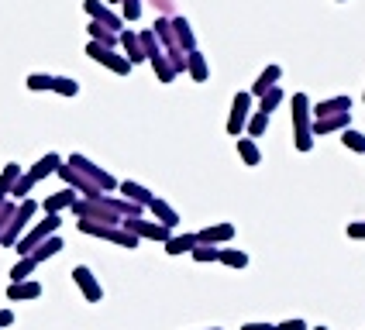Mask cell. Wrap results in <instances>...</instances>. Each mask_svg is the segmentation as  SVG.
Masks as SVG:
<instances>
[{"label": "cell", "instance_id": "obj_30", "mask_svg": "<svg viewBox=\"0 0 365 330\" xmlns=\"http://www.w3.org/2000/svg\"><path fill=\"white\" fill-rule=\"evenodd\" d=\"M286 100V93H283V86H272V90H265L262 97H259V114H272L279 103Z\"/></svg>", "mask_w": 365, "mask_h": 330}, {"label": "cell", "instance_id": "obj_40", "mask_svg": "<svg viewBox=\"0 0 365 330\" xmlns=\"http://www.w3.org/2000/svg\"><path fill=\"white\" fill-rule=\"evenodd\" d=\"M14 324V309H0V330Z\"/></svg>", "mask_w": 365, "mask_h": 330}, {"label": "cell", "instance_id": "obj_24", "mask_svg": "<svg viewBox=\"0 0 365 330\" xmlns=\"http://www.w3.org/2000/svg\"><path fill=\"white\" fill-rule=\"evenodd\" d=\"M62 247H66V245H62V238H59V234H52V238H48V241H41V245L35 247V251H31L28 258H35V265H41L45 258H52V255H59Z\"/></svg>", "mask_w": 365, "mask_h": 330}, {"label": "cell", "instance_id": "obj_26", "mask_svg": "<svg viewBox=\"0 0 365 330\" xmlns=\"http://www.w3.org/2000/svg\"><path fill=\"white\" fill-rule=\"evenodd\" d=\"M21 179V165L18 162H7L4 169H0V196H7L11 200V189H14V183Z\"/></svg>", "mask_w": 365, "mask_h": 330}, {"label": "cell", "instance_id": "obj_16", "mask_svg": "<svg viewBox=\"0 0 365 330\" xmlns=\"http://www.w3.org/2000/svg\"><path fill=\"white\" fill-rule=\"evenodd\" d=\"M279 80H283V65H265L262 73H259V80L252 82V97H262L265 90H272V86H279Z\"/></svg>", "mask_w": 365, "mask_h": 330}, {"label": "cell", "instance_id": "obj_19", "mask_svg": "<svg viewBox=\"0 0 365 330\" xmlns=\"http://www.w3.org/2000/svg\"><path fill=\"white\" fill-rule=\"evenodd\" d=\"M169 24H173V35H176V41H180L182 52H193L197 48V35H193V28H190V21L186 18H169Z\"/></svg>", "mask_w": 365, "mask_h": 330}, {"label": "cell", "instance_id": "obj_28", "mask_svg": "<svg viewBox=\"0 0 365 330\" xmlns=\"http://www.w3.org/2000/svg\"><path fill=\"white\" fill-rule=\"evenodd\" d=\"M217 262L227 268H248V255H245L242 247H221L217 251Z\"/></svg>", "mask_w": 365, "mask_h": 330}, {"label": "cell", "instance_id": "obj_36", "mask_svg": "<svg viewBox=\"0 0 365 330\" xmlns=\"http://www.w3.org/2000/svg\"><path fill=\"white\" fill-rule=\"evenodd\" d=\"M52 80H56V76H48V73H31V76L24 80V86L35 90V93H41V90H52Z\"/></svg>", "mask_w": 365, "mask_h": 330}, {"label": "cell", "instance_id": "obj_34", "mask_svg": "<svg viewBox=\"0 0 365 330\" xmlns=\"http://www.w3.org/2000/svg\"><path fill=\"white\" fill-rule=\"evenodd\" d=\"M52 93H59V97H76V93H80V82L69 80V76H56V80H52Z\"/></svg>", "mask_w": 365, "mask_h": 330}, {"label": "cell", "instance_id": "obj_9", "mask_svg": "<svg viewBox=\"0 0 365 330\" xmlns=\"http://www.w3.org/2000/svg\"><path fill=\"white\" fill-rule=\"evenodd\" d=\"M83 11L90 14V21H97V24H103L107 31H114V35H121L124 31V21L121 14H114L103 0H83Z\"/></svg>", "mask_w": 365, "mask_h": 330}, {"label": "cell", "instance_id": "obj_22", "mask_svg": "<svg viewBox=\"0 0 365 330\" xmlns=\"http://www.w3.org/2000/svg\"><path fill=\"white\" fill-rule=\"evenodd\" d=\"M118 189H121L124 200H131V203H138V206H148L152 200H155V196H152V189H145L142 183H131V179L118 183Z\"/></svg>", "mask_w": 365, "mask_h": 330}, {"label": "cell", "instance_id": "obj_3", "mask_svg": "<svg viewBox=\"0 0 365 330\" xmlns=\"http://www.w3.org/2000/svg\"><path fill=\"white\" fill-rule=\"evenodd\" d=\"M35 213H38V203L28 196V200H21L18 210H14V217L7 220V227H4V234H0V247H14L21 241V234L31 227V220H35Z\"/></svg>", "mask_w": 365, "mask_h": 330}, {"label": "cell", "instance_id": "obj_25", "mask_svg": "<svg viewBox=\"0 0 365 330\" xmlns=\"http://www.w3.org/2000/svg\"><path fill=\"white\" fill-rule=\"evenodd\" d=\"M193 247H197V234H173L165 241V255H186Z\"/></svg>", "mask_w": 365, "mask_h": 330}, {"label": "cell", "instance_id": "obj_21", "mask_svg": "<svg viewBox=\"0 0 365 330\" xmlns=\"http://www.w3.org/2000/svg\"><path fill=\"white\" fill-rule=\"evenodd\" d=\"M186 73H190V80L193 82H207V76H210V65H207V55L203 52H186Z\"/></svg>", "mask_w": 365, "mask_h": 330}, {"label": "cell", "instance_id": "obj_37", "mask_svg": "<svg viewBox=\"0 0 365 330\" xmlns=\"http://www.w3.org/2000/svg\"><path fill=\"white\" fill-rule=\"evenodd\" d=\"M121 7H124L121 21H138L142 18V0H121Z\"/></svg>", "mask_w": 365, "mask_h": 330}, {"label": "cell", "instance_id": "obj_35", "mask_svg": "<svg viewBox=\"0 0 365 330\" xmlns=\"http://www.w3.org/2000/svg\"><path fill=\"white\" fill-rule=\"evenodd\" d=\"M217 251L221 247H214V245H197L190 255H193V262H200V265H210V262H217Z\"/></svg>", "mask_w": 365, "mask_h": 330}, {"label": "cell", "instance_id": "obj_46", "mask_svg": "<svg viewBox=\"0 0 365 330\" xmlns=\"http://www.w3.org/2000/svg\"><path fill=\"white\" fill-rule=\"evenodd\" d=\"M338 4H345V0H338Z\"/></svg>", "mask_w": 365, "mask_h": 330}, {"label": "cell", "instance_id": "obj_15", "mask_svg": "<svg viewBox=\"0 0 365 330\" xmlns=\"http://www.w3.org/2000/svg\"><path fill=\"white\" fill-rule=\"evenodd\" d=\"M118 45H121V48H124V59L131 62V65H138V62H145L142 41H138V35H135L131 28H124L121 35H118Z\"/></svg>", "mask_w": 365, "mask_h": 330}, {"label": "cell", "instance_id": "obj_29", "mask_svg": "<svg viewBox=\"0 0 365 330\" xmlns=\"http://www.w3.org/2000/svg\"><path fill=\"white\" fill-rule=\"evenodd\" d=\"M152 69H155V76H159V82H173L176 80V69H173V62H169V55L165 52H159V55H152Z\"/></svg>", "mask_w": 365, "mask_h": 330}, {"label": "cell", "instance_id": "obj_33", "mask_svg": "<svg viewBox=\"0 0 365 330\" xmlns=\"http://www.w3.org/2000/svg\"><path fill=\"white\" fill-rule=\"evenodd\" d=\"M341 144H345L348 151H359V155H365V134H362V131H351V127H345V131H341Z\"/></svg>", "mask_w": 365, "mask_h": 330}, {"label": "cell", "instance_id": "obj_18", "mask_svg": "<svg viewBox=\"0 0 365 330\" xmlns=\"http://www.w3.org/2000/svg\"><path fill=\"white\" fill-rule=\"evenodd\" d=\"M148 210H152V217H155L163 227H169V230H176V227H180V213H176V206H169L165 200H159V196L148 203Z\"/></svg>", "mask_w": 365, "mask_h": 330}, {"label": "cell", "instance_id": "obj_17", "mask_svg": "<svg viewBox=\"0 0 365 330\" xmlns=\"http://www.w3.org/2000/svg\"><path fill=\"white\" fill-rule=\"evenodd\" d=\"M345 110H351V97H331V100H321L310 114H314V121H321V117H331V114H345Z\"/></svg>", "mask_w": 365, "mask_h": 330}, {"label": "cell", "instance_id": "obj_7", "mask_svg": "<svg viewBox=\"0 0 365 330\" xmlns=\"http://www.w3.org/2000/svg\"><path fill=\"white\" fill-rule=\"evenodd\" d=\"M124 230H131L138 241H169L173 238V230L169 227H163L159 220H142V217H128V220H121Z\"/></svg>", "mask_w": 365, "mask_h": 330}, {"label": "cell", "instance_id": "obj_31", "mask_svg": "<svg viewBox=\"0 0 365 330\" xmlns=\"http://www.w3.org/2000/svg\"><path fill=\"white\" fill-rule=\"evenodd\" d=\"M245 131H248V138L255 142V138H262L265 131H269V114H259V110H252V117L245 124Z\"/></svg>", "mask_w": 365, "mask_h": 330}, {"label": "cell", "instance_id": "obj_44", "mask_svg": "<svg viewBox=\"0 0 365 330\" xmlns=\"http://www.w3.org/2000/svg\"><path fill=\"white\" fill-rule=\"evenodd\" d=\"M314 330H327V327H314Z\"/></svg>", "mask_w": 365, "mask_h": 330}, {"label": "cell", "instance_id": "obj_45", "mask_svg": "<svg viewBox=\"0 0 365 330\" xmlns=\"http://www.w3.org/2000/svg\"><path fill=\"white\" fill-rule=\"evenodd\" d=\"M210 330H221V327H210Z\"/></svg>", "mask_w": 365, "mask_h": 330}, {"label": "cell", "instance_id": "obj_39", "mask_svg": "<svg viewBox=\"0 0 365 330\" xmlns=\"http://www.w3.org/2000/svg\"><path fill=\"white\" fill-rule=\"evenodd\" d=\"M276 330H310L304 320H283V324H276Z\"/></svg>", "mask_w": 365, "mask_h": 330}, {"label": "cell", "instance_id": "obj_8", "mask_svg": "<svg viewBox=\"0 0 365 330\" xmlns=\"http://www.w3.org/2000/svg\"><path fill=\"white\" fill-rule=\"evenodd\" d=\"M86 55H90L93 62H101V65H107L114 76H128V73H131V62L124 59L118 48H103V45H97V41H90V45H86Z\"/></svg>", "mask_w": 365, "mask_h": 330}, {"label": "cell", "instance_id": "obj_5", "mask_svg": "<svg viewBox=\"0 0 365 330\" xmlns=\"http://www.w3.org/2000/svg\"><path fill=\"white\" fill-rule=\"evenodd\" d=\"M66 165H73V169H76L80 176H86L93 186H101V193H114V189H118V179H114L107 169H101L97 162H90L86 155H80V151H76V155H69Z\"/></svg>", "mask_w": 365, "mask_h": 330}, {"label": "cell", "instance_id": "obj_13", "mask_svg": "<svg viewBox=\"0 0 365 330\" xmlns=\"http://www.w3.org/2000/svg\"><path fill=\"white\" fill-rule=\"evenodd\" d=\"M345 127H351V110L331 114V117H321V121H310V134L314 138H321V134H341Z\"/></svg>", "mask_w": 365, "mask_h": 330}, {"label": "cell", "instance_id": "obj_2", "mask_svg": "<svg viewBox=\"0 0 365 330\" xmlns=\"http://www.w3.org/2000/svg\"><path fill=\"white\" fill-rule=\"evenodd\" d=\"M289 117H293V144H297V151H310L314 148V134H310V97L307 93H293Z\"/></svg>", "mask_w": 365, "mask_h": 330}, {"label": "cell", "instance_id": "obj_27", "mask_svg": "<svg viewBox=\"0 0 365 330\" xmlns=\"http://www.w3.org/2000/svg\"><path fill=\"white\" fill-rule=\"evenodd\" d=\"M86 31H90V41H97V45H103V48H118V35H114V31H107V28L97 24V21H90V24H86Z\"/></svg>", "mask_w": 365, "mask_h": 330}, {"label": "cell", "instance_id": "obj_20", "mask_svg": "<svg viewBox=\"0 0 365 330\" xmlns=\"http://www.w3.org/2000/svg\"><path fill=\"white\" fill-rule=\"evenodd\" d=\"M80 200V193H73V189H59V193H52V196H45V203L41 210L45 213H62V210H69V206Z\"/></svg>", "mask_w": 365, "mask_h": 330}, {"label": "cell", "instance_id": "obj_32", "mask_svg": "<svg viewBox=\"0 0 365 330\" xmlns=\"http://www.w3.org/2000/svg\"><path fill=\"white\" fill-rule=\"evenodd\" d=\"M35 258H28V255H21L18 265L11 268V282H24V279H31V272H35Z\"/></svg>", "mask_w": 365, "mask_h": 330}, {"label": "cell", "instance_id": "obj_4", "mask_svg": "<svg viewBox=\"0 0 365 330\" xmlns=\"http://www.w3.org/2000/svg\"><path fill=\"white\" fill-rule=\"evenodd\" d=\"M59 227H62V220H59V213H48L45 220H38V224H31L24 234H21V241L14 245V251L18 255H31L35 247L41 245V241H48L52 234H59Z\"/></svg>", "mask_w": 365, "mask_h": 330}, {"label": "cell", "instance_id": "obj_23", "mask_svg": "<svg viewBox=\"0 0 365 330\" xmlns=\"http://www.w3.org/2000/svg\"><path fill=\"white\" fill-rule=\"evenodd\" d=\"M238 159H242L248 169H255V165L262 162V151H259V142H252V138H238Z\"/></svg>", "mask_w": 365, "mask_h": 330}, {"label": "cell", "instance_id": "obj_42", "mask_svg": "<svg viewBox=\"0 0 365 330\" xmlns=\"http://www.w3.org/2000/svg\"><path fill=\"white\" fill-rule=\"evenodd\" d=\"M4 203H7V196H0V206H4Z\"/></svg>", "mask_w": 365, "mask_h": 330}, {"label": "cell", "instance_id": "obj_1", "mask_svg": "<svg viewBox=\"0 0 365 330\" xmlns=\"http://www.w3.org/2000/svg\"><path fill=\"white\" fill-rule=\"evenodd\" d=\"M59 165H62V159L56 155V151L41 155V159H38L35 165H31L28 172H21V179L14 183V189H11V196H14L18 203H21V200H28V193H31V189H35V186L41 183V179H48V176H52V172H56Z\"/></svg>", "mask_w": 365, "mask_h": 330}, {"label": "cell", "instance_id": "obj_41", "mask_svg": "<svg viewBox=\"0 0 365 330\" xmlns=\"http://www.w3.org/2000/svg\"><path fill=\"white\" fill-rule=\"evenodd\" d=\"M242 330H276V324H262V320H252V324H245Z\"/></svg>", "mask_w": 365, "mask_h": 330}, {"label": "cell", "instance_id": "obj_10", "mask_svg": "<svg viewBox=\"0 0 365 330\" xmlns=\"http://www.w3.org/2000/svg\"><path fill=\"white\" fill-rule=\"evenodd\" d=\"M56 176H59L62 183H66V189H73V193H83L86 200H93V196H101V186H93L86 176H80L73 165H66L62 162L59 169H56Z\"/></svg>", "mask_w": 365, "mask_h": 330}, {"label": "cell", "instance_id": "obj_43", "mask_svg": "<svg viewBox=\"0 0 365 330\" xmlns=\"http://www.w3.org/2000/svg\"><path fill=\"white\" fill-rule=\"evenodd\" d=\"M107 4H121V0H107Z\"/></svg>", "mask_w": 365, "mask_h": 330}, {"label": "cell", "instance_id": "obj_14", "mask_svg": "<svg viewBox=\"0 0 365 330\" xmlns=\"http://www.w3.org/2000/svg\"><path fill=\"white\" fill-rule=\"evenodd\" d=\"M38 296H41L38 279H24V282H11L7 286V299L11 303H28V299H38Z\"/></svg>", "mask_w": 365, "mask_h": 330}, {"label": "cell", "instance_id": "obj_12", "mask_svg": "<svg viewBox=\"0 0 365 330\" xmlns=\"http://www.w3.org/2000/svg\"><path fill=\"white\" fill-rule=\"evenodd\" d=\"M235 224H227V220H221V224H210L203 227V230H197V245H227V241H235Z\"/></svg>", "mask_w": 365, "mask_h": 330}, {"label": "cell", "instance_id": "obj_6", "mask_svg": "<svg viewBox=\"0 0 365 330\" xmlns=\"http://www.w3.org/2000/svg\"><path fill=\"white\" fill-rule=\"evenodd\" d=\"M248 117H252V93H248V90H238L235 100H231V114H227V134H231V138H242Z\"/></svg>", "mask_w": 365, "mask_h": 330}, {"label": "cell", "instance_id": "obj_47", "mask_svg": "<svg viewBox=\"0 0 365 330\" xmlns=\"http://www.w3.org/2000/svg\"><path fill=\"white\" fill-rule=\"evenodd\" d=\"M362 100H365V93H362Z\"/></svg>", "mask_w": 365, "mask_h": 330}, {"label": "cell", "instance_id": "obj_11", "mask_svg": "<svg viewBox=\"0 0 365 330\" xmlns=\"http://www.w3.org/2000/svg\"><path fill=\"white\" fill-rule=\"evenodd\" d=\"M73 282L80 286V292H83V299L86 303H101L103 299V286H101V279L90 272L86 265H76L73 268Z\"/></svg>", "mask_w": 365, "mask_h": 330}, {"label": "cell", "instance_id": "obj_38", "mask_svg": "<svg viewBox=\"0 0 365 330\" xmlns=\"http://www.w3.org/2000/svg\"><path fill=\"white\" fill-rule=\"evenodd\" d=\"M345 234L351 238V241H365V220H355V224H348Z\"/></svg>", "mask_w": 365, "mask_h": 330}]
</instances>
